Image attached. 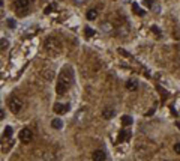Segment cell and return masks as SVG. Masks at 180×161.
Segmentation results:
<instances>
[{
    "mask_svg": "<svg viewBox=\"0 0 180 161\" xmlns=\"http://www.w3.org/2000/svg\"><path fill=\"white\" fill-rule=\"evenodd\" d=\"M153 2H155V0H146L144 3H146L147 8H153Z\"/></svg>",
    "mask_w": 180,
    "mask_h": 161,
    "instance_id": "cell-25",
    "label": "cell"
},
{
    "mask_svg": "<svg viewBox=\"0 0 180 161\" xmlns=\"http://www.w3.org/2000/svg\"><path fill=\"white\" fill-rule=\"evenodd\" d=\"M53 110H54V113H63V112H68L69 110V104H66V105H63V104H60V102H56L54 104V107H53Z\"/></svg>",
    "mask_w": 180,
    "mask_h": 161,
    "instance_id": "cell-7",
    "label": "cell"
},
{
    "mask_svg": "<svg viewBox=\"0 0 180 161\" xmlns=\"http://www.w3.org/2000/svg\"><path fill=\"white\" fill-rule=\"evenodd\" d=\"M132 11H134V14H138V15H141V17H143V15L146 14V11H144V9H141L137 3H132Z\"/></svg>",
    "mask_w": 180,
    "mask_h": 161,
    "instance_id": "cell-12",
    "label": "cell"
},
{
    "mask_svg": "<svg viewBox=\"0 0 180 161\" xmlns=\"http://www.w3.org/2000/svg\"><path fill=\"white\" fill-rule=\"evenodd\" d=\"M3 134H5V137H8V139H9V137L12 136V128H11V127H6V128H5V131H3Z\"/></svg>",
    "mask_w": 180,
    "mask_h": 161,
    "instance_id": "cell-20",
    "label": "cell"
},
{
    "mask_svg": "<svg viewBox=\"0 0 180 161\" xmlns=\"http://www.w3.org/2000/svg\"><path fill=\"white\" fill-rule=\"evenodd\" d=\"M129 131H122L120 134H119V142H125V140H128L129 139Z\"/></svg>",
    "mask_w": 180,
    "mask_h": 161,
    "instance_id": "cell-14",
    "label": "cell"
},
{
    "mask_svg": "<svg viewBox=\"0 0 180 161\" xmlns=\"http://www.w3.org/2000/svg\"><path fill=\"white\" fill-rule=\"evenodd\" d=\"M114 116V110L113 109H104L102 110V117L104 119H111Z\"/></svg>",
    "mask_w": 180,
    "mask_h": 161,
    "instance_id": "cell-11",
    "label": "cell"
},
{
    "mask_svg": "<svg viewBox=\"0 0 180 161\" xmlns=\"http://www.w3.org/2000/svg\"><path fill=\"white\" fill-rule=\"evenodd\" d=\"M3 117H5V112H3L2 109H0V120H2Z\"/></svg>",
    "mask_w": 180,
    "mask_h": 161,
    "instance_id": "cell-26",
    "label": "cell"
},
{
    "mask_svg": "<svg viewBox=\"0 0 180 161\" xmlns=\"http://www.w3.org/2000/svg\"><path fill=\"white\" fill-rule=\"evenodd\" d=\"M152 32H153V33H155V35H158V36L161 35V33H159V29L156 27V26H152Z\"/></svg>",
    "mask_w": 180,
    "mask_h": 161,
    "instance_id": "cell-24",
    "label": "cell"
},
{
    "mask_svg": "<svg viewBox=\"0 0 180 161\" xmlns=\"http://www.w3.org/2000/svg\"><path fill=\"white\" fill-rule=\"evenodd\" d=\"M29 5H30L29 0H17V2H15L17 14L18 15H26L29 12Z\"/></svg>",
    "mask_w": 180,
    "mask_h": 161,
    "instance_id": "cell-3",
    "label": "cell"
},
{
    "mask_svg": "<svg viewBox=\"0 0 180 161\" xmlns=\"http://www.w3.org/2000/svg\"><path fill=\"white\" fill-rule=\"evenodd\" d=\"M3 15H5V12H3V9H0V18H2Z\"/></svg>",
    "mask_w": 180,
    "mask_h": 161,
    "instance_id": "cell-29",
    "label": "cell"
},
{
    "mask_svg": "<svg viewBox=\"0 0 180 161\" xmlns=\"http://www.w3.org/2000/svg\"><path fill=\"white\" fill-rule=\"evenodd\" d=\"M42 77L47 80V82H51V80L54 78V69H51V68H44V69H42Z\"/></svg>",
    "mask_w": 180,
    "mask_h": 161,
    "instance_id": "cell-8",
    "label": "cell"
},
{
    "mask_svg": "<svg viewBox=\"0 0 180 161\" xmlns=\"http://www.w3.org/2000/svg\"><path fill=\"white\" fill-rule=\"evenodd\" d=\"M92 158H93V161H105L107 155H105V152L102 149H98V151H95L92 154Z\"/></svg>",
    "mask_w": 180,
    "mask_h": 161,
    "instance_id": "cell-6",
    "label": "cell"
},
{
    "mask_svg": "<svg viewBox=\"0 0 180 161\" xmlns=\"http://www.w3.org/2000/svg\"><path fill=\"white\" fill-rule=\"evenodd\" d=\"M174 152L180 155V143H176V145H174Z\"/></svg>",
    "mask_w": 180,
    "mask_h": 161,
    "instance_id": "cell-23",
    "label": "cell"
},
{
    "mask_svg": "<svg viewBox=\"0 0 180 161\" xmlns=\"http://www.w3.org/2000/svg\"><path fill=\"white\" fill-rule=\"evenodd\" d=\"M96 17H98V11L96 9H89L87 11V14H86V18L87 20L93 21V20H96Z\"/></svg>",
    "mask_w": 180,
    "mask_h": 161,
    "instance_id": "cell-10",
    "label": "cell"
},
{
    "mask_svg": "<svg viewBox=\"0 0 180 161\" xmlns=\"http://www.w3.org/2000/svg\"><path fill=\"white\" fill-rule=\"evenodd\" d=\"M32 139H33V132H32L29 128H23V130L20 131V140H21V143L27 145V143L32 142Z\"/></svg>",
    "mask_w": 180,
    "mask_h": 161,
    "instance_id": "cell-4",
    "label": "cell"
},
{
    "mask_svg": "<svg viewBox=\"0 0 180 161\" xmlns=\"http://www.w3.org/2000/svg\"><path fill=\"white\" fill-rule=\"evenodd\" d=\"M21 109H23V102H21L18 98H11V101H9V110H11L12 113L18 114V113L21 112Z\"/></svg>",
    "mask_w": 180,
    "mask_h": 161,
    "instance_id": "cell-5",
    "label": "cell"
},
{
    "mask_svg": "<svg viewBox=\"0 0 180 161\" xmlns=\"http://www.w3.org/2000/svg\"><path fill=\"white\" fill-rule=\"evenodd\" d=\"M119 53H120V54H122L123 57H129V53H128V51H125L123 48H119Z\"/></svg>",
    "mask_w": 180,
    "mask_h": 161,
    "instance_id": "cell-21",
    "label": "cell"
},
{
    "mask_svg": "<svg viewBox=\"0 0 180 161\" xmlns=\"http://www.w3.org/2000/svg\"><path fill=\"white\" fill-rule=\"evenodd\" d=\"M8 26L11 29H15V21L14 20H8Z\"/></svg>",
    "mask_w": 180,
    "mask_h": 161,
    "instance_id": "cell-22",
    "label": "cell"
},
{
    "mask_svg": "<svg viewBox=\"0 0 180 161\" xmlns=\"http://www.w3.org/2000/svg\"><path fill=\"white\" fill-rule=\"evenodd\" d=\"M101 27H102V30H104V32L110 33V32H111V29H113V26H111L110 23H102V24H101Z\"/></svg>",
    "mask_w": 180,
    "mask_h": 161,
    "instance_id": "cell-15",
    "label": "cell"
},
{
    "mask_svg": "<svg viewBox=\"0 0 180 161\" xmlns=\"http://www.w3.org/2000/svg\"><path fill=\"white\" fill-rule=\"evenodd\" d=\"M8 47H9V41L5 39V38H2L0 39V50H6Z\"/></svg>",
    "mask_w": 180,
    "mask_h": 161,
    "instance_id": "cell-16",
    "label": "cell"
},
{
    "mask_svg": "<svg viewBox=\"0 0 180 161\" xmlns=\"http://www.w3.org/2000/svg\"><path fill=\"white\" fill-rule=\"evenodd\" d=\"M74 2H75V3H78V5H81V3H84V2H86V0H74Z\"/></svg>",
    "mask_w": 180,
    "mask_h": 161,
    "instance_id": "cell-28",
    "label": "cell"
},
{
    "mask_svg": "<svg viewBox=\"0 0 180 161\" xmlns=\"http://www.w3.org/2000/svg\"><path fill=\"white\" fill-rule=\"evenodd\" d=\"M84 33H86V36H87V38H90V36H93V35H95V30H93V29H90V27H86V29H84Z\"/></svg>",
    "mask_w": 180,
    "mask_h": 161,
    "instance_id": "cell-19",
    "label": "cell"
},
{
    "mask_svg": "<svg viewBox=\"0 0 180 161\" xmlns=\"http://www.w3.org/2000/svg\"><path fill=\"white\" fill-rule=\"evenodd\" d=\"M122 124L126 125V127L131 125V124H132V117H131V116H123V117H122Z\"/></svg>",
    "mask_w": 180,
    "mask_h": 161,
    "instance_id": "cell-17",
    "label": "cell"
},
{
    "mask_svg": "<svg viewBox=\"0 0 180 161\" xmlns=\"http://www.w3.org/2000/svg\"><path fill=\"white\" fill-rule=\"evenodd\" d=\"M72 82H74V72L69 66H66V68L62 69V72L57 78V84H56L57 95H65L69 90V87L72 86Z\"/></svg>",
    "mask_w": 180,
    "mask_h": 161,
    "instance_id": "cell-1",
    "label": "cell"
},
{
    "mask_svg": "<svg viewBox=\"0 0 180 161\" xmlns=\"http://www.w3.org/2000/svg\"><path fill=\"white\" fill-rule=\"evenodd\" d=\"M56 9H57L56 3H51L50 6H47V8H45V11H44V12H45V14H51V12H53V11H56Z\"/></svg>",
    "mask_w": 180,
    "mask_h": 161,
    "instance_id": "cell-18",
    "label": "cell"
},
{
    "mask_svg": "<svg viewBox=\"0 0 180 161\" xmlns=\"http://www.w3.org/2000/svg\"><path fill=\"white\" fill-rule=\"evenodd\" d=\"M62 125H63V122H62V120H60L59 117H56V119L51 120V127L56 128V130H60V128H62Z\"/></svg>",
    "mask_w": 180,
    "mask_h": 161,
    "instance_id": "cell-13",
    "label": "cell"
},
{
    "mask_svg": "<svg viewBox=\"0 0 180 161\" xmlns=\"http://www.w3.org/2000/svg\"><path fill=\"white\" fill-rule=\"evenodd\" d=\"M126 89L131 90V92L137 90V89H138V82H137L135 78H129V80L126 82Z\"/></svg>",
    "mask_w": 180,
    "mask_h": 161,
    "instance_id": "cell-9",
    "label": "cell"
},
{
    "mask_svg": "<svg viewBox=\"0 0 180 161\" xmlns=\"http://www.w3.org/2000/svg\"><path fill=\"white\" fill-rule=\"evenodd\" d=\"M0 5H2V2H0Z\"/></svg>",
    "mask_w": 180,
    "mask_h": 161,
    "instance_id": "cell-30",
    "label": "cell"
},
{
    "mask_svg": "<svg viewBox=\"0 0 180 161\" xmlns=\"http://www.w3.org/2000/svg\"><path fill=\"white\" fill-rule=\"evenodd\" d=\"M153 112H155V109H150V110H149L146 114H147V116H152V114H153Z\"/></svg>",
    "mask_w": 180,
    "mask_h": 161,
    "instance_id": "cell-27",
    "label": "cell"
},
{
    "mask_svg": "<svg viewBox=\"0 0 180 161\" xmlns=\"http://www.w3.org/2000/svg\"><path fill=\"white\" fill-rule=\"evenodd\" d=\"M44 48H45V51L48 53L50 56H59L62 53V44H60L59 39L54 38V36H50V38L45 39Z\"/></svg>",
    "mask_w": 180,
    "mask_h": 161,
    "instance_id": "cell-2",
    "label": "cell"
}]
</instances>
